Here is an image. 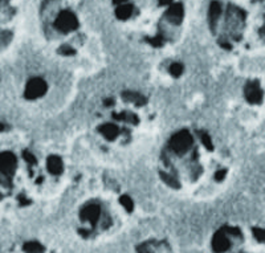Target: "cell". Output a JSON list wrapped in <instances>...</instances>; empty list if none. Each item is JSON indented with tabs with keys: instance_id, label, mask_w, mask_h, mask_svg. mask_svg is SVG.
I'll return each mask as SVG.
<instances>
[{
	"instance_id": "obj_10",
	"label": "cell",
	"mask_w": 265,
	"mask_h": 253,
	"mask_svg": "<svg viewBox=\"0 0 265 253\" xmlns=\"http://www.w3.org/2000/svg\"><path fill=\"white\" fill-rule=\"evenodd\" d=\"M125 98L128 99V101H130V102L137 103V105H142V103L145 102V98L142 96H139V94H137V93H125Z\"/></svg>"
},
{
	"instance_id": "obj_1",
	"label": "cell",
	"mask_w": 265,
	"mask_h": 253,
	"mask_svg": "<svg viewBox=\"0 0 265 253\" xmlns=\"http://www.w3.org/2000/svg\"><path fill=\"white\" fill-rule=\"evenodd\" d=\"M16 157L11 151L0 153V185H8L16 170Z\"/></svg>"
},
{
	"instance_id": "obj_9",
	"label": "cell",
	"mask_w": 265,
	"mask_h": 253,
	"mask_svg": "<svg viewBox=\"0 0 265 253\" xmlns=\"http://www.w3.org/2000/svg\"><path fill=\"white\" fill-rule=\"evenodd\" d=\"M101 133L106 138L111 139V138H114L118 134V129L114 125H105V126L101 127Z\"/></svg>"
},
{
	"instance_id": "obj_13",
	"label": "cell",
	"mask_w": 265,
	"mask_h": 253,
	"mask_svg": "<svg viewBox=\"0 0 265 253\" xmlns=\"http://www.w3.org/2000/svg\"><path fill=\"white\" fill-rule=\"evenodd\" d=\"M121 203L126 207L128 209H131L133 208V202H131L130 199L128 198V196H124V198H121Z\"/></svg>"
},
{
	"instance_id": "obj_6",
	"label": "cell",
	"mask_w": 265,
	"mask_h": 253,
	"mask_svg": "<svg viewBox=\"0 0 265 253\" xmlns=\"http://www.w3.org/2000/svg\"><path fill=\"white\" fill-rule=\"evenodd\" d=\"M166 17H167V20H169L170 23H172V24H179L183 19L182 6H180V4H175V6H172V7L167 11Z\"/></svg>"
},
{
	"instance_id": "obj_8",
	"label": "cell",
	"mask_w": 265,
	"mask_h": 253,
	"mask_svg": "<svg viewBox=\"0 0 265 253\" xmlns=\"http://www.w3.org/2000/svg\"><path fill=\"white\" fill-rule=\"evenodd\" d=\"M100 215V208L97 207V205H89V207H86L85 209L83 211L81 216H83L84 219L88 220H96Z\"/></svg>"
},
{
	"instance_id": "obj_12",
	"label": "cell",
	"mask_w": 265,
	"mask_h": 253,
	"mask_svg": "<svg viewBox=\"0 0 265 253\" xmlns=\"http://www.w3.org/2000/svg\"><path fill=\"white\" fill-rule=\"evenodd\" d=\"M183 72V65L179 62H174L171 66H170V73L172 76H180Z\"/></svg>"
},
{
	"instance_id": "obj_7",
	"label": "cell",
	"mask_w": 265,
	"mask_h": 253,
	"mask_svg": "<svg viewBox=\"0 0 265 253\" xmlns=\"http://www.w3.org/2000/svg\"><path fill=\"white\" fill-rule=\"evenodd\" d=\"M48 170L52 174H59L62 170V162L60 158L57 157H51L48 159Z\"/></svg>"
},
{
	"instance_id": "obj_2",
	"label": "cell",
	"mask_w": 265,
	"mask_h": 253,
	"mask_svg": "<svg viewBox=\"0 0 265 253\" xmlns=\"http://www.w3.org/2000/svg\"><path fill=\"white\" fill-rule=\"evenodd\" d=\"M170 144H171V149L175 151L176 154H183L193 144V138L187 131H179V133L172 137Z\"/></svg>"
},
{
	"instance_id": "obj_5",
	"label": "cell",
	"mask_w": 265,
	"mask_h": 253,
	"mask_svg": "<svg viewBox=\"0 0 265 253\" xmlns=\"http://www.w3.org/2000/svg\"><path fill=\"white\" fill-rule=\"evenodd\" d=\"M245 96H247V98H248L249 102L258 103L260 101H261L262 92L257 84L249 82L248 85L245 86Z\"/></svg>"
},
{
	"instance_id": "obj_11",
	"label": "cell",
	"mask_w": 265,
	"mask_h": 253,
	"mask_svg": "<svg viewBox=\"0 0 265 253\" xmlns=\"http://www.w3.org/2000/svg\"><path fill=\"white\" fill-rule=\"evenodd\" d=\"M131 11H133V8H131V6H122V7H120L117 10V16L120 17V19H128V17H130L131 15Z\"/></svg>"
},
{
	"instance_id": "obj_3",
	"label": "cell",
	"mask_w": 265,
	"mask_h": 253,
	"mask_svg": "<svg viewBox=\"0 0 265 253\" xmlns=\"http://www.w3.org/2000/svg\"><path fill=\"white\" fill-rule=\"evenodd\" d=\"M56 28L61 32H69L77 28V19L70 12H62L56 20Z\"/></svg>"
},
{
	"instance_id": "obj_16",
	"label": "cell",
	"mask_w": 265,
	"mask_h": 253,
	"mask_svg": "<svg viewBox=\"0 0 265 253\" xmlns=\"http://www.w3.org/2000/svg\"><path fill=\"white\" fill-rule=\"evenodd\" d=\"M114 2H117V3H121V2H125V0H114Z\"/></svg>"
},
{
	"instance_id": "obj_4",
	"label": "cell",
	"mask_w": 265,
	"mask_h": 253,
	"mask_svg": "<svg viewBox=\"0 0 265 253\" xmlns=\"http://www.w3.org/2000/svg\"><path fill=\"white\" fill-rule=\"evenodd\" d=\"M47 90V84L42 79H32L28 82L27 89H25V97L27 98H37L43 96Z\"/></svg>"
},
{
	"instance_id": "obj_14",
	"label": "cell",
	"mask_w": 265,
	"mask_h": 253,
	"mask_svg": "<svg viewBox=\"0 0 265 253\" xmlns=\"http://www.w3.org/2000/svg\"><path fill=\"white\" fill-rule=\"evenodd\" d=\"M203 142H204V144H206V146H208L210 149H212V143H211L210 138L207 137V135H204V137H203Z\"/></svg>"
},
{
	"instance_id": "obj_15",
	"label": "cell",
	"mask_w": 265,
	"mask_h": 253,
	"mask_svg": "<svg viewBox=\"0 0 265 253\" xmlns=\"http://www.w3.org/2000/svg\"><path fill=\"white\" fill-rule=\"evenodd\" d=\"M224 176H225V171H224V170H221V171H219L216 174V179L217 180H221V179L224 178Z\"/></svg>"
}]
</instances>
